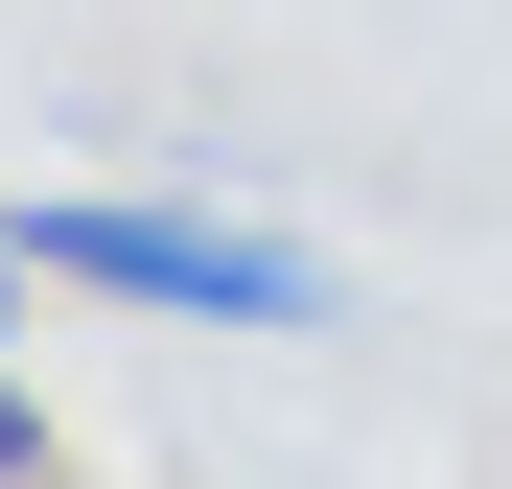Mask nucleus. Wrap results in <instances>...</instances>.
I'll use <instances>...</instances> for the list:
<instances>
[{"label":"nucleus","instance_id":"1","mask_svg":"<svg viewBox=\"0 0 512 489\" xmlns=\"http://www.w3.org/2000/svg\"><path fill=\"white\" fill-rule=\"evenodd\" d=\"M24 280H94V303H187V326H350V280L256 210H163V187H47L0 233Z\"/></svg>","mask_w":512,"mask_h":489},{"label":"nucleus","instance_id":"2","mask_svg":"<svg viewBox=\"0 0 512 489\" xmlns=\"http://www.w3.org/2000/svg\"><path fill=\"white\" fill-rule=\"evenodd\" d=\"M0 489H47V396H24V257H0Z\"/></svg>","mask_w":512,"mask_h":489}]
</instances>
